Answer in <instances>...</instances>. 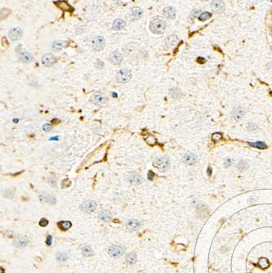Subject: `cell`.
I'll return each instance as SVG.
<instances>
[{"instance_id": "cell-27", "label": "cell", "mask_w": 272, "mask_h": 273, "mask_svg": "<svg viewBox=\"0 0 272 273\" xmlns=\"http://www.w3.org/2000/svg\"><path fill=\"white\" fill-rule=\"evenodd\" d=\"M57 225L61 230H63V231L68 230V229L71 228V226H72L71 223V222H69V221H61V222H59Z\"/></svg>"}, {"instance_id": "cell-19", "label": "cell", "mask_w": 272, "mask_h": 273, "mask_svg": "<svg viewBox=\"0 0 272 273\" xmlns=\"http://www.w3.org/2000/svg\"><path fill=\"white\" fill-rule=\"evenodd\" d=\"M20 60L24 63H29L33 60V56L26 51H23L20 54Z\"/></svg>"}, {"instance_id": "cell-5", "label": "cell", "mask_w": 272, "mask_h": 273, "mask_svg": "<svg viewBox=\"0 0 272 273\" xmlns=\"http://www.w3.org/2000/svg\"><path fill=\"white\" fill-rule=\"evenodd\" d=\"M105 41L104 40V38L102 36L95 37V38H93V40H92V48L95 51H97V52L102 50L105 47Z\"/></svg>"}, {"instance_id": "cell-2", "label": "cell", "mask_w": 272, "mask_h": 273, "mask_svg": "<svg viewBox=\"0 0 272 273\" xmlns=\"http://www.w3.org/2000/svg\"><path fill=\"white\" fill-rule=\"evenodd\" d=\"M153 165L157 168L160 172L164 173L169 169L170 167V160L166 156H161V157L155 158L154 160Z\"/></svg>"}, {"instance_id": "cell-6", "label": "cell", "mask_w": 272, "mask_h": 273, "mask_svg": "<svg viewBox=\"0 0 272 273\" xmlns=\"http://www.w3.org/2000/svg\"><path fill=\"white\" fill-rule=\"evenodd\" d=\"M81 209L83 211H84L87 213H93L96 209H97V203L94 200H88L84 201L81 205Z\"/></svg>"}, {"instance_id": "cell-7", "label": "cell", "mask_w": 272, "mask_h": 273, "mask_svg": "<svg viewBox=\"0 0 272 273\" xmlns=\"http://www.w3.org/2000/svg\"><path fill=\"white\" fill-rule=\"evenodd\" d=\"M106 102V98L104 96V94L101 92H95L94 94L92 95L91 97V102L93 105H101Z\"/></svg>"}, {"instance_id": "cell-28", "label": "cell", "mask_w": 272, "mask_h": 273, "mask_svg": "<svg viewBox=\"0 0 272 273\" xmlns=\"http://www.w3.org/2000/svg\"><path fill=\"white\" fill-rule=\"evenodd\" d=\"M258 266L262 269H266L270 266L269 261L266 257H261L258 261Z\"/></svg>"}, {"instance_id": "cell-31", "label": "cell", "mask_w": 272, "mask_h": 273, "mask_svg": "<svg viewBox=\"0 0 272 273\" xmlns=\"http://www.w3.org/2000/svg\"><path fill=\"white\" fill-rule=\"evenodd\" d=\"M82 253H83V254L84 256H86V257H91L93 254L92 252V248L90 246H84L83 249H82Z\"/></svg>"}, {"instance_id": "cell-35", "label": "cell", "mask_w": 272, "mask_h": 273, "mask_svg": "<svg viewBox=\"0 0 272 273\" xmlns=\"http://www.w3.org/2000/svg\"><path fill=\"white\" fill-rule=\"evenodd\" d=\"M222 135L221 133H215L212 134V139L214 142H219L220 140L222 139Z\"/></svg>"}, {"instance_id": "cell-20", "label": "cell", "mask_w": 272, "mask_h": 273, "mask_svg": "<svg viewBox=\"0 0 272 273\" xmlns=\"http://www.w3.org/2000/svg\"><path fill=\"white\" fill-rule=\"evenodd\" d=\"M125 21L122 20V19L118 18L115 20L114 23H113V29H115V30H121L125 27Z\"/></svg>"}, {"instance_id": "cell-15", "label": "cell", "mask_w": 272, "mask_h": 273, "mask_svg": "<svg viewBox=\"0 0 272 273\" xmlns=\"http://www.w3.org/2000/svg\"><path fill=\"white\" fill-rule=\"evenodd\" d=\"M27 244H28V239L26 237H24V236H18L15 239V241H14L15 246H16L19 249L25 248V247L26 246Z\"/></svg>"}, {"instance_id": "cell-32", "label": "cell", "mask_w": 272, "mask_h": 273, "mask_svg": "<svg viewBox=\"0 0 272 273\" xmlns=\"http://www.w3.org/2000/svg\"><path fill=\"white\" fill-rule=\"evenodd\" d=\"M57 259L59 261V262H65L66 261L67 259V255L66 254H64V253H57Z\"/></svg>"}, {"instance_id": "cell-46", "label": "cell", "mask_w": 272, "mask_h": 273, "mask_svg": "<svg viewBox=\"0 0 272 273\" xmlns=\"http://www.w3.org/2000/svg\"><path fill=\"white\" fill-rule=\"evenodd\" d=\"M199 12H200L199 11H195V12H194L193 13H192V16H193V17H195V16L199 15Z\"/></svg>"}, {"instance_id": "cell-23", "label": "cell", "mask_w": 272, "mask_h": 273, "mask_svg": "<svg viewBox=\"0 0 272 273\" xmlns=\"http://www.w3.org/2000/svg\"><path fill=\"white\" fill-rule=\"evenodd\" d=\"M177 37L176 35H170V36L167 37V40H166V45L168 47H173L177 45Z\"/></svg>"}, {"instance_id": "cell-33", "label": "cell", "mask_w": 272, "mask_h": 273, "mask_svg": "<svg viewBox=\"0 0 272 273\" xmlns=\"http://www.w3.org/2000/svg\"><path fill=\"white\" fill-rule=\"evenodd\" d=\"M211 16H212V15H211L209 12H202L201 15L199 16V18L201 21H206V20H208V19H209L210 17H211Z\"/></svg>"}, {"instance_id": "cell-21", "label": "cell", "mask_w": 272, "mask_h": 273, "mask_svg": "<svg viewBox=\"0 0 272 273\" xmlns=\"http://www.w3.org/2000/svg\"><path fill=\"white\" fill-rule=\"evenodd\" d=\"M56 5H57L60 9H62L63 11H67V12H72L73 11V8H71V6L67 3L66 1H62V0H60V1H57V2H55Z\"/></svg>"}, {"instance_id": "cell-41", "label": "cell", "mask_w": 272, "mask_h": 273, "mask_svg": "<svg viewBox=\"0 0 272 273\" xmlns=\"http://www.w3.org/2000/svg\"><path fill=\"white\" fill-rule=\"evenodd\" d=\"M257 198L256 196H252L249 198V202L250 203V204H251V203H253H253L257 202Z\"/></svg>"}, {"instance_id": "cell-45", "label": "cell", "mask_w": 272, "mask_h": 273, "mask_svg": "<svg viewBox=\"0 0 272 273\" xmlns=\"http://www.w3.org/2000/svg\"><path fill=\"white\" fill-rule=\"evenodd\" d=\"M198 62L203 64V63H204V62H205V60H204V59L203 57H199V58H198Z\"/></svg>"}, {"instance_id": "cell-14", "label": "cell", "mask_w": 272, "mask_h": 273, "mask_svg": "<svg viewBox=\"0 0 272 273\" xmlns=\"http://www.w3.org/2000/svg\"><path fill=\"white\" fill-rule=\"evenodd\" d=\"M22 34H23V32H22L21 29L16 27V28H13V29H11L10 32H9V37L12 41H16V40H19L21 39Z\"/></svg>"}, {"instance_id": "cell-42", "label": "cell", "mask_w": 272, "mask_h": 273, "mask_svg": "<svg viewBox=\"0 0 272 273\" xmlns=\"http://www.w3.org/2000/svg\"><path fill=\"white\" fill-rule=\"evenodd\" d=\"M231 162H232V160H230V159H227V160H226V162H225V165L226 166H230V165H231Z\"/></svg>"}, {"instance_id": "cell-40", "label": "cell", "mask_w": 272, "mask_h": 273, "mask_svg": "<svg viewBox=\"0 0 272 273\" xmlns=\"http://www.w3.org/2000/svg\"><path fill=\"white\" fill-rule=\"evenodd\" d=\"M257 128L255 123H249V131H253V129H256Z\"/></svg>"}, {"instance_id": "cell-44", "label": "cell", "mask_w": 272, "mask_h": 273, "mask_svg": "<svg viewBox=\"0 0 272 273\" xmlns=\"http://www.w3.org/2000/svg\"><path fill=\"white\" fill-rule=\"evenodd\" d=\"M154 173H153V172H151V171H150L149 172V179L150 180H152V179L154 178Z\"/></svg>"}, {"instance_id": "cell-25", "label": "cell", "mask_w": 272, "mask_h": 273, "mask_svg": "<svg viewBox=\"0 0 272 273\" xmlns=\"http://www.w3.org/2000/svg\"><path fill=\"white\" fill-rule=\"evenodd\" d=\"M169 95L173 99H180L181 97H182V93L181 92V90L177 88H174L169 90Z\"/></svg>"}, {"instance_id": "cell-10", "label": "cell", "mask_w": 272, "mask_h": 273, "mask_svg": "<svg viewBox=\"0 0 272 273\" xmlns=\"http://www.w3.org/2000/svg\"><path fill=\"white\" fill-rule=\"evenodd\" d=\"M56 61H57V59H56V57L53 54L47 53V54H45V55L43 56L42 63L46 67L53 66L56 63Z\"/></svg>"}, {"instance_id": "cell-1", "label": "cell", "mask_w": 272, "mask_h": 273, "mask_svg": "<svg viewBox=\"0 0 272 273\" xmlns=\"http://www.w3.org/2000/svg\"><path fill=\"white\" fill-rule=\"evenodd\" d=\"M166 22L160 18H156L152 20L150 24V29L154 34H163L166 29Z\"/></svg>"}, {"instance_id": "cell-22", "label": "cell", "mask_w": 272, "mask_h": 273, "mask_svg": "<svg viewBox=\"0 0 272 273\" xmlns=\"http://www.w3.org/2000/svg\"><path fill=\"white\" fill-rule=\"evenodd\" d=\"M99 218L103 222H109L112 218V213L108 210H103L99 213Z\"/></svg>"}, {"instance_id": "cell-17", "label": "cell", "mask_w": 272, "mask_h": 273, "mask_svg": "<svg viewBox=\"0 0 272 273\" xmlns=\"http://www.w3.org/2000/svg\"><path fill=\"white\" fill-rule=\"evenodd\" d=\"M183 161L184 163L186 164H188V165H193L195 164L196 163L197 158L196 156L191 153H187L183 156Z\"/></svg>"}, {"instance_id": "cell-24", "label": "cell", "mask_w": 272, "mask_h": 273, "mask_svg": "<svg viewBox=\"0 0 272 273\" xmlns=\"http://www.w3.org/2000/svg\"><path fill=\"white\" fill-rule=\"evenodd\" d=\"M66 43L65 41H61V40H58V41H55L53 42L52 47H53V49L55 51H60L62 50L64 47H66Z\"/></svg>"}, {"instance_id": "cell-36", "label": "cell", "mask_w": 272, "mask_h": 273, "mask_svg": "<svg viewBox=\"0 0 272 273\" xmlns=\"http://www.w3.org/2000/svg\"><path fill=\"white\" fill-rule=\"evenodd\" d=\"M199 216H203V217H206L208 215V210L205 206H202L199 209Z\"/></svg>"}, {"instance_id": "cell-37", "label": "cell", "mask_w": 272, "mask_h": 273, "mask_svg": "<svg viewBox=\"0 0 272 273\" xmlns=\"http://www.w3.org/2000/svg\"><path fill=\"white\" fill-rule=\"evenodd\" d=\"M43 129L45 132H50L53 130V125H51L49 123H45L43 125Z\"/></svg>"}, {"instance_id": "cell-18", "label": "cell", "mask_w": 272, "mask_h": 273, "mask_svg": "<svg viewBox=\"0 0 272 273\" xmlns=\"http://www.w3.org/2000/svg\"><path fill=\"white\" fill-rule=\"evenodd\" d=\"M164 15L166 18L173 20L176 18V11L175 9L172 7H167L164 8Z\"/></svg>"}, {"instance_id": "cell-26", "label": "cell", "mask_w": 272, "mask_h": 273, "mask_svg": "<svg viewBox=\"0 0 272 273\" xmlns=\"http://www.w3.org/2000/svg\"><path fill=\"white\" fill-rule=\"evenodd\" d=\"M249 145H250L251 147H255V148H258L260 150H265L267 149V145L266 143L263 142H248Z\"/></svg>"}, {"instance_id": "cell-13", "label": "cell", "mask_w": 272, "mask_h": 273, "mask_svg": "<svg viewBox=\"0 0 272 273\" xmlns=\"http://www.w3.org/2000/svg\"><path fill=\"white\" fill-rule=\"evenodd\" d=\"M142 14H143V12L141 8H133L129 12V17L132 21H137L139 19H141Z\"/></svg>"}, {"instance_id": "cell-39", "label": "cell", "mask_w": 272, "mask_h": 273, "mask_svg": "<svg viewBox=\"0 0 272 273\" xmlns=\"http://www.w3.org/2000/svg\"><path fill=\"white\" fill-rule=\"evenodd\" d=\"M47 224H48V220H47V218H42L40 222V225L41 226H47Z\"/></svg>"}, {"instance_id": "cell-8", "label": "cell", "mask_w": 272, "mask_h": 273, "mask_svg": "<svg viewBox=\"0 0 272 273\" xmlns=\"http://www.w3.org/2000/svg\"><path fill=\"white\" fill-rule=\"evenodd\" d=\"M123 251L124 250H123V248L119 246V245H113L108 250V254H110V257L117 258V257H119L123 255Z\"/></svg>"}, {"instance_id": "cell-29", "label": "cell", "mask_w": 272, "mask_h": 273, "mask_svg": "<svg viewBox=\"0 0 272 273\" xmlns=\"http://www.w3.org/2000/svg\"><path fill=\"white\" fill-rule=\"evenodd\" d=\"M249 163L245 161V160H240V161H239V163L237 164V168L241 171H245L247 170L248 168H249Z\"/></svg>"}, {"instance_id": "cell-9", "label": "cell", "mask_w": 272, "mask_h": 273, "mask_svg": "<svg viewBox=\"0 0 272 273\" xmlns=\"http://www.w3.org/2000/svg\"><path fill=\"white\" fill-rule=\"evenodd\" d=\"M211 8L215 12L217 13H222L226 9L225 3L222 0H212L211 3Z\"/></svg>"}, {"instance_id": "cell-43", "label": "cell", "mask_w": 272, "mask_h": 273, "mask_svg": "<svg viewBox=\"0 0 272 273\" xmlns=\"http://www.w3.org/2000/svg\"><path fill=\"white\" fill-rule=\"evenodd\" d=\"M47 245H51V244H52V237H51V236H49V237H47Z\"/></svg>"}, {"instance_id": "cell-16", "label": "cell", "mask_w": 272, "mask_h": 273, "mask_svg": "<svg viewBox=\"0 0 272 273\" xmlns=\"http://www.w3.org/2000/svg\"><path fill=\"white\" fill-rule=\"evenodd\" d=\"M141 226V223L136 219H129L126 223V226L130 231H136Z\"/></svg>"}, {"instance_id": "cell-47", "label": "cell", "mask_w": 272, "mask_h": 273, "mask_svg": "<svg viewBox=\"0 0 272 273\" xmlns=\"http://www.w3.org/2000/svg\"><path fill=\"white\" fill-rule=\"evenodd\" d=\"M212 168H210V167H208V176H211V175H212Z\"/></svg>"}, {"instance_id": "cell-3", "label": "cell", "mask_w": 272, "mask_h": 273, "mask_svg": "<svg viewBox=\"0 0 272 273\" xmlns=\"http://www.w3.org/2000/svg\"><path fill=\"white\" fill-rule=\"evenodd\" d=\"M132 78V73L131 71L127 69H120L119 71L117 72L116 74V79L119 83H122V84H126L128 82L130 81Z\"/></svg>"}, {"instance_id": "cell-4", "label": "cell", "mask_w": 272, "mask_h": 273, "mask_svg": "<svg viewBox=\"0 0 272 273\" xmlns=\"http://www.w3.org/2000/svg\"><path fill=\"white\" fill-rule=\"evenodd\" d=\"M126 180L128 183L133 186H138L141 185L143 181V178L139 173H129L126 175Z\"/></svg>"}, {"instance_id": "cell-11", "label": "cell", "mask_w": 272, "mask_h": 273, "mask_svg": "<svg viewBox=\"0 0 272 273\" xmlns=\"http://www.w3.org/2000/svg\"><path fill=\"white\" fill-rule=\"evenodd\" d=\"M110 61L113 65H119L123 61V55L118 51L113 52L110 55Z\"/></svg>"}, {"instance_id": "cell-12", "label": "cell", "mask_w": 272, "mask_h": 273, "mask_svg": "<svg viewBox=\"0 0 272 273\" xmlns=\"http://www.w3.org/2000/svg\"><path fill=\"white\" fill-rule=\"evenodd\" d=\"M245 115V109L242 107V106H237V107L234 108V110L232 111L233 118L236 119V120H239L241 119H243V116Z\"/></svg>"}, {"instance_id": "cell-49", "label": "cell", "mask_w": 272, "mask_h": 273, "mask_svg": "<svg viewBox=\"0 0 272 273\" xmlns=\"http://www.w3.org/2000/svg\"><path fill=\"white\" fill-rule=\"evenodd\" d=\"M203 1H206V0H203Z\"/></svg>"}, {"instance_id": "cell-48", "label": "cell", "mask_w": 272, "mask_h": 273, "mask_svg": "<svg viewBox=\"0 0 272 273\" xmlns=\"http://www.w3.org/2000/svg\"><path fill=\"white\" fill-rule=\"evenodd\" d=\"M269 1H270V2H272V0H269Z\"/></svg>"}, {"instance_id": "cell-30", "label": "cell", "mask_w": 272, "mask_h": 273, "mask_svg": "<svg viewBox=\"0 0 272 273\" xmlns=\"http://www.w3.org/2000/svg\"><path fill=\"white\" fill-rule=\"evenodd\" d=\"M126 260L129 264H134L136 261V254L135 253H130L127 255Z\"/></svg>"}, {"instance_id": "cell-38", "label": "cell", "mask_w": 272, "mask_h": 273, "mask_svg": "<svg viewBox=\"0 0 272 273\" xmlns=\"http://www.w3.org/2000/svg\"><path fill=\"white\" fill-rule=\"evenodd\" d=\"M70 185H71V181H70L68 178H66L63 180L62 183H61V187H62L63 188H66V187H68Z\"/></svg>"}, {"instance_id": "cell-34", "label": "cell", "mask_w": 272, "mask_h": 273, "mask_svg": "<svg viewBox=\"0 0 272 273\" xmlns=\"http://www.w3.org/2000/svg\"><path fill=\"white\" fill-rule=\"evenodd\" d=\"M43 196H44V195H43ZM44 197H45L44 201H46V202L47 203H50V204H55L56 201H57V200L55 199V197L53 196V195H46V196Z\"/></svg>"}]
</instances>
